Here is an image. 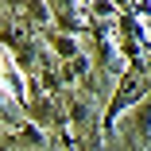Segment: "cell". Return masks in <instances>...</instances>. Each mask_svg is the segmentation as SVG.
<instances>
[{
  "instance_id": "6da1fadb",
  "label": "cell",
  "mask_w": 151,
  "mask_h": 151,
  "mask_svg": "<svg viewBox=\"0 0 151 151\" xmlns=\"http://www.w3.org/2000/svg\"><path fill=\"white\" fill-rule=\"evenodd\" d=\"M4 66H8V54L0 50V93H8V78H4Z\"/></svg>"
}]
</instances>
